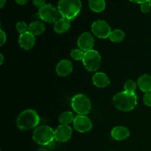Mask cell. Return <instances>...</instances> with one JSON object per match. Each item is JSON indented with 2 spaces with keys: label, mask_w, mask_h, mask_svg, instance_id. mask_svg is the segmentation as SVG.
Segmentation results:
<instances>
[{
  "label": "cell",
  "mask_w": 151,
  "mask_h": 151,
  "mask_svg": "<svg viewBox=\"0 0 151 151\" xmlns=\"http://www.w3.org/2000/svg\"><path fill=\"white\" fill-rule=\"evenodd\" d=\"M138 98L136 93L121 91L113 97V104L118 110L122 111H131L137 106Z\"/></svg>",
  "instance_id": "obj_1"
},
{
  "label": "cell",
  "mask_w": 151,
  "mask_h": 151,
  "mask_svg": "<svg viewBox=\"0 0 151 151\" xmlns=\"http://www.w3.org/2000/svg\"><path fill=\"white\" fill-rule=\"evenodd\" d=\"M81 0H60L58 5L59 13L63 18L72 21L81 10Z\"/></svg>",
  "instance_id": "obj_2"
},
{
  "label": "cell",
  "mask_w": 151,
  "mask_h": 151,
  "mask_svg": "<svg viewBox=\"0 0 151 151\" xmlns=\"http://www.w3.org/2000/svg\"><path fill=\"white\" fill-rule=\"evenodd\" d=\"M39 122V116L37 112L32 109L23 111L16 119V125L22 131H29L37 128Z\"/></svg>",
  "instance_id": "obj_3"
},
{
  "label": "cell",
  "mask_w": 151,
  "mask_h": 151,
  "mask_svg": "<svg viewBox=\"0 0 151 151\" xmlns=\"http://www.w3.org/2000/svg\"><path fill=\"white\" fill-rule=\"evenodd\" d=\"M32 139L40 145L48 146L55 140V131L48 125H41L34 130Z\"/></svg>",
  "instance_id": "obj_4"
},
{
  "label": "cell",
  "mask_w": 151,
  "mask_h": 151,
  "mask_svg": "<svg viewBox=\"0 0 151 151\" xmlns=\"http://www.w3.org/2000/svg\"><path fill=\"white\" fill-rule=\"evenodd\" d=\"M71 106L78 115L86 116L91 109V103L89 98L83 94H78L74 96L71 100Z\"/></svg>",
  "instance_id": "obj_5"
},
{
  "label": "cell",
  "mask_w": 151,
  "mask_h": 151,
  "mask_svg": "<svg viewBox=\"0 0 151 151\" xmlns=\"http://www.w3.org/2000/svg\"><path fill=\"white\" fill-rule=\"evenodd\" d=\"M82 61L88 72H96L101 64V55L97 50H89L85 52Z\"/></svg>",
  "instance_id": "obj_6"
},
{
  "label": "cell",
  "mask_w": 151,
  "mask_h": 151,
  "mask_svg": "<svg viewBox=\"0 0 151 151\" xmlns=\"http://www.w3.org/2000/svg\"><path fill=\"white\" fill-rule=\"evenodd\" d=\"M38 16L41 20L48 23H55L59 19V11L51 4H46L38 10Z\"/></svg>",
  "instance_id": "obj_7"
},
{
  "label": "cell",
  "mask_w": 151,
  "mask_h": 151,
  "mask_svg": "<svg viewBox=\"0 0 151 151\" xmlns=\"http://www.w3.org/2000/svg\"><path fill=\"white\" fill-rule=\"evenodd\" d=\"M91 31L93 35L102 39L109 38L111 32V26L103 20H97L91 25Z\"/></svg>",
  "instance_id": "obj_8"
},
{
  "label": "cell",
  "mask_w": 151,
  "mask_h": 151,
  "mask_svg": "<svg viewBox=\"0 0 151 151\" xmlns=\"http://www.w3.org/2000/svg\"><path fill=\"white\" fill-rule=\"evenodd\" d=\"M75 129L80 133H86L91 131L93 124L91 119L86 115H77L73 122Z\"/></svg>",
  "instance_id": "obj_9"
},
{
  "label": "cell",
  "mask_w": 151,
  "mask_h": 151,
  "mask_svg": "<svg viewBox=\"0 0 151 151\" xmlns=\"http://www.w3.org/2000/svg\"><path fill=\"white\" fill-rule=\"evenodd\" d=\"M94 43H95V41H94V36L90 32H83L80 35L78 40V47L81 50H82L84 52L93 50Z\"/></svg>",
  "instance_id": "obj_10"
},
{
  "label": "cell",
  "mask_w": 151,
  "mask_h": 151,
  "mask_svg": "<svg viewBox=\"0 0 151 151\" xmlns=\"http://www.w3.org/2000/svg\"><path fill=\"white\" fill-rule=\"evenodd\" d=\"M72 135V129L69 125H60L55 130V139L59 142H67Z\"/></svg>",
  "instance_id": "obj_11"
},
{
  "label": "cell",
  "mask_w": 151,
  "mask_h": 151,
  "mask_svg": "<svg viewBox=\"0 0 151 151\" xmlns=\"http://www.w3.org/2000/svg\"><path fill=\"white\" fill-rule=\"evenodd\" d=\"M35 44V35L29 32L21 34L19 37V44L22 49L29 50L34 47Z\"/></svg>",
  "instance_id": "obj_12"
},
{
  "label": "cell",
  "mask_w": 151,
  "mask_h": 151,
  "mask_svg": "<svg viewBox=\"0 0 151 151\" xmlns=\"http://www.w3.org/2000/svg\"><path fill=\"white\" fill-rule=\"evenodd\" d=\"M73 70V65L72 62L66 59H63L56 66V73L60 77H66L70 75Z\"/></svg>",
  "instance_id": "obj_13"
},
{
  "label": "cell",
  "mask_w": 151,
  "mask_h": 151,
  "mask_svg": "<svg viewBox=\"0 0 151 151\" xmlns=\"http://www.w3.org/2000/svg\"><path fill=\"white\" fill-rule=\"evenodd\" d=\"M111 135L116 141H123L130 137V131L126 127L116 126L112 129Z\"/></svg>",
  "instance_id": "obj_14"
},
{
  "label": "cell",
  "mask_w": 151,
  "mask_h": 151,
  "mask_svg": "<svg viewBox=\"0 0 151 151\" xmlns=\"http://www.w3.org/2000/svg\"><path fill=\"white\" fill-rule=\"evenodd\" d=\"M92 82L98 88H106L110 84V79L106 74L103 72H97L92 77Z\"/></svg>",
  "instance_id": "obj_15"
},
{
  "label": "cell",
  "mask_w": 151,
  "mask_h": 151,
  "mask_svg": "<svg viewBox=\"0 0 151 151\" xmlns=\"http://www.w3.org/2000/svg\"><path fill=\"white\" fill-rule=\"evenodd\" d=\"M137 85L143 92H151V75L145 74L140 76L137 81Z\"/></svg>",
  "instance_id": "obj_16"
},
{
  "label": "cell",
  "mask_w": 151,
  "mask_h": 151,
  "mask_svg": "<svg viewBox=\"0 0 151 151\" xmlns=\"http://www.w3.org/2000/svg\"><path fill=\"white\" fill-rule=\"evenodd\" d=\"M70 28V21L65 18H59L54 24V30L58 34H63L67 32Z\"/></svg>",
  "instance_id": "obj_17"
},
{
  "label": "cell",
  "mask_w": 151,
  "mask_h": 151,
  "mask_svg": "<svg viewBox=\"0 0 151 151\" xmlns=\"http://www.w3.org/2000/svg\"><path fill=\"white\" fill-rule=\"evenodd\" d=\"M45 31V25L41 22H33L29 24L28 26V32L32 33L33 35H41Z\"/></svg>",
  "instance_id": "obj_18"
},
{
  "label": "cell",
  "mask_w": 151,
  "mask_h": 151,
  "mask_svg": "<svg viewBox=\"0 0 151 151\" xmlns=\"http://www.w3.org/2000/svg\"><path fill=\"white\" fill-rule=\"evenodd\" d=\"M88 6L92 11L101 13L106 8L105 0H88Z\"/></svg>",
  "instance_id": "obj_19"
},
{
  "label": "cell",
  "mask_w": 151,
  "mask_h": 151,
  "mask_svg": "<svg viewBox=\"0 0 151 151\" xmlns=\"http://www.w3.org/2000/svg\"><path fill=\"white\" fill-rule=\"evenodd\" d=\"M75 118V116L72 112L64 111L59 116L58 119L60 125H69V124H71L72 122H74Z\"/></svg>",
  "instance_id": "obj_20"
},
{
  "label": "cell",
  "mask_w": 151,
  "mask_h": 151,
  "mask_svg": "<svg viewBox=\"0 0 151 151\" xmlns=\"http://www.w3.org/2000/svg\"><path fill=\"white\" fill-rule=\"evenodd\" d=\"M125 35L123 30L120 29H115L111 31L109 38L114 43H120L124 40Z\"/></svg>",
  "instance_id": "obj_21"
},
{
  "label": "cell",
  "mask_w": 151,
  "mask_h": 151,
  "mask_svg": "<svg viewBox=\"0 0 151 151\" xmlns=\"http://www.w3.org/2000/svg\"><path fill=\"white\" fill-rule=\"evenodd\" d=\"M137 83L134 80H128L124 84V88L125 91L131 93H135L137 88Z\"/></svg>",
  "instance_id": "obj_22"
},
{
  "label": "cell",
  "mask_w": 151,
  "mask_h": 151,
  "mask_svg": "<svg viewBox=\"0 0 151 151\" xmlns=\"http://www.w3.org/2000/svg\"><path fill=\"white\" fill-rule=\"evenodd\" d=\"M85 52L83 51L81 49H74L71 51L70 55L74 60H83V58L84 57Z\"/></svg>",
  "instance_id": "obj_23"
},
{
  "label": "cell",
  "mask_w": 151,
  "mask_h": 151,
  "mask_svg": "<svg viewBox=\"0 0 151 151\" xmlns=\"http://www.w3.org/2000/svg\"><path fill=\"white\" fill-rule=\"evenodd\" d=\"M16 29L19 34H23L28 32V27L24 22H19L16 24Z\"/></svg>",
  "instance_id": "obj_24"
},
{
  "label": "cell",
  "mask_w": 151,
  "mask_h": 151,
  "mask_svg": "<svg viewBox=\"0 0 151 151\" xmlns=\"http://www.w3.org/2000/svg\"><path fill=\"white\" fill-rule=\"evenodd\" d=\"M143 103L147 107H151V92L145 94L143 97Z\"/></svg>",
  "instance_id": "obj_25"
},
{
  "label": "cell",
  "mask_w": 151,
  "mask_h": 151,
  "mask_svg": "<svg viewBox=\"0 0 151 151\" xmlns=\"http://www.w3.org/2000/svg\"><path fill=\"white\" fill-rule=\"evenodd\" d=\"M140 9H141V11L143 13H147L150 11L151 7L149 4V2L144 3V4H142L140 6Z\"/></svg>",
  "instance_id": "obj_26"
},
{
  "label": "cell",
  "mask_w": 151,
  "mask_h": 151,
  "mask_svg": "<svg viewBox=\"0 0 151 151\" xmlns=\"http://www.w3.org/2000/svg\"><path fill=\"white\" fill-rule=\"evenodd\" d=\"M6 41H7L6 34L4 33V32L2 29H1V31H0V46L4 45L6 43Z\"/></svg>",
  "instance_id": "obj_27"
},
{
  "label": "cell",
  "mask_w": 151,
  "mask_h": 151,
  "mask_svg": "<svg viewBox=\"0 0 151 151\" xmlns=\"http://www.w3.org/2000/svg\"><path fill=\"white\" fill-rule=\"evenodd\" d=\"M32 2L35 7L41 8V7L46 4V0H32Z\"/></svg>",
  "instance_id": "obj_28"
},
{
  "label": "cell",
  "mask_w": 151,
  "mask_h": 151,
  "mask_svg": "<svg viewBox=\"0 0 151 151\" xmlns=\"http://www.w3.org/2000/svg\"><path fill=\"white\" fill-rule=\"evenodd\" d=\"M130 1H132V2L142 4H144V3H146V2H149V1H150V0H130Z\"/></svg>",
  "instance_id": "obj_29"
},
{
  "label": "cell",
  "mask_w": 151,
  "mask_h": 151,
  "mask_svg": "<svg viewBox=\"0 0 151 151\" xmlns=\"http://www.w3.org/2000/svg\"><path fill=\"white\" fill-rule=\"evenodd\" d=\"M16 2L19 4H22V5H24V4H27L28 2V0H16Z\"/></svg>",
  "instance_id": "obj_30"
},
{
  "label": "cell",
  "mask_w": 151,
  "mask_h": 151,
  "mask_svg": "<svg viewBox=\"0 0 151 151\" xmlns=\"http://www.w3.org/2000/svg\"><path fill=\"white\" fill-rule=\"evenodd\" d=\"M5 2L6 0H0V7H1V8H2V7H4Z\"/></svg>",
  "instance_id": "obj_31"
},
{
  "label": "cell",
  "mask_w": 151,
  "mask_h": 151,
  "mask_svg": "<svg viewBox=\"0 0 151 151\" xmlns=\"http://www.w3.org/2000/svg\"><path fill=\"white\" fill-rule=\"evenodd\" d=\"M0 59H1V61H0V64L2 65L3 64V62H4V56H3V55L0 54Z\"/></svg>",
  "instance_id": "obj_32"
},
{
  "label": "cell",
  "mask_w": 151,
  "mask_h": 151,
  "mask_svg": "<svg viewBox=\"0 0 151 151\" xmlns=\"http://www.w3.org/2000/svg\"><path fill=\"white\" fill-rule=\"evenodd\" d=\"M38 151H49V150H47L46 148H44V147H42V148L40 149V150Z\"/></svg>",
  "instance_id": "obj_33"
},
{
  "label": "cell",
  "mask_w": 151,
  "mask_h": 151,
  "mask_svg": "<svg viewBox=\"0 0 151 151\" xmlns=\"http://www.w3.org/2000/svg\"><path fill=\"white\" fill-rule=\"evenodd\" d=\"M149 4H150V7H151V0H150V1H149Z\"/></svg>",
  "instance_id": "obj_34"
}]
</instances>
